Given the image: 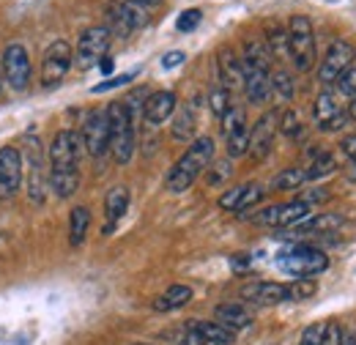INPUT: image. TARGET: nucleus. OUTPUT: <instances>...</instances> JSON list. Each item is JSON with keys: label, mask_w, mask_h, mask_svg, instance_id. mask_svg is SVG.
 I'll return each mask as SVG.
<instances>
[{"label": "nucleus", "mask_w": 356, "mask_h": 345, "mask_svg": "<svg viewBox=\"0 0 356 345\" xmlns=\"http://www.w3.org/2000/svg\"><path fill=\"white\" fill-rule=\"evenodd\" d=\"M354 52L356 49L351 47V42H346V39H334V42L329 44L323 61L318 63V83L326 88L334 86L337 77H340L348 66H354Z\"/></svg>", "instance_id": "9b49d317"}, {"label": "nucleus", "mask_w": 356, "mask_h": 345, "mask_svg": "<svg viewBox=\"0 0 356 345\" xmlns=\"http://www.w3.org/2000/svg\"><path fill=\"white\" fill-rule=\"evenodd\" d=\"M241 299H244V302L271 307V304L291 302V288H288V285H282V282L258 280V282H250V285H244V288H241Z\"/></svg>", "instance_id": "6ab92c4d"}, {"label": "nucleus", "mask_w": 356, "mask_h": 345, "mask_svg": "<svg viewBox=\"0 0 356 345\" xmlns=\"http://www.w3.org/2000/svg\"><path fill=\"white\" fill-rule=\"evenodd\" d=\"M192 302V288L189 285H170L165 294H159L151 307L156 310V312H176L181 307H186V304Z\"/></svg>", "instance_id": "393cba45"}, {"label": "nucleus", "mask_w": 356, "mask_h": 345, "mask_svg": "<svg viewBox=\"0 0 356 345\" xmlns=\"http://www.w3.org/2000/svg\"><path fill=\"white\" fill-rule=\"evenodd\" d=\"M321 335H323V323H310L302 337H299V345H321Z\"/></svg>", "instance_id": "58836bf2"}, {"label": "nucleus", "mask_w": 356, "mask_h": 345, "mask_svg": "<svg viewBox=\"0 0 356 345\" xmlns=\"http://www.w3.org/2000/svg\"><path fill=\"white\" fill-rule=\"evenodd\" d=\"M214 321L222 323L225 329H230V332L236 335V332H241V329H250L255 318H252V310H250L247 304L227 302V304H220V307L214 310Z\"/></svg>", "instance_id": "4be33fe9"}, {"label": "nucleus", "mask_w": 356, "mask_h": 345, "mask_svg": "<svg viewBox=\"0 0 356 345\" xmlns=\"http://www.w3.org/2000/svg\"><path fill=\"white\" fill-rule=\"evenodd\" d=\"M107 118H110V154L115 165H129L134 157V134H137L132 113L124 107V102H110Z\"/></svg>", "instance_id": "7ed1b4c3"}, {"label": "nucleus", "mask_w": 356, "mask_h": 345, "mask_svg": "<svg viewBox=\"0 0 356 345\" xmlns=\"http://www.w3.org/2000/svg\"><path fill=\"white\" fill-rule=\"evenodd\" d=\"M22 168H25V165H22ZM25 172H28V198H31V203L42 206L47 198L49 181H47V157L36 137L28 143V170Z\"/></svg>", "instance_id": "4468645a"}, {"label": "nucleus", "mask_w": 356, "mask_h": 345, "mask_svg": "<svg viewBox=\"0 0 356 345\" xmlns=\"http://www.w3.org/2000/svg\"><path fill=\"white\" fill-rule=\"evenodd\" d=\"M343 343V326L337 321L323 323V335H321V345H340Z\"/></svg>", "instance_id": "4c0bfd02"}, {"label": "nucleus", "mask_w": 356, "mask_h": 345, "mask_svg": "<svg viewBox=\"0 0 356 345\" xmlns=\"http://www.w3.org/2000/svg\"><path fill=\"white\" fill-rule=\"evenodd\" d=\"M176 118H173V140L178 143H186V140H192L195 137V127H197V110L192 107V104H186V107H181L173 113Z\"/></svg>", "instance_id": "bb28decb"}, {"label": "nucleus", "mask_w": 356, "mask_h": 345, "mask_svg": "<svg viewBox=\"0 0 356 345\" xmlns=\"http://www.w3.org/2000/svg\"><path fill=\"white\" fill-rule=\"evenodd\" d=\"M244 69V96L250 104H266L271 99V69H261V66H250L241 63Z\"/></svg>", "instance_id": "aec40b11"}, {"label": "nucleus", "mask_w": 356, "mask_h": 345, "mask_svg": "<svg viewBox=\"0 0 356 345\" xmlns=\"http://www.w3.org/2000/svg\"><path fill=\"white\" fill-rule=\"evenodd\" d=\"M340 345H356V335L354 332H343V343Z\"/></svg>", "instance_id": "a18cd8bd"}, {"label": "nucleus", "mask_w": 356, "mask_h": 345, "mask_svg": "<svg viewBox=\"0 0 356 345\" xmlns=\"http://www.w3.org/2000/svg\"><path fill=\"white\" fill-rule=\"evenodd\" d=\"M110 44H113V33L104 28V25H93L86 28L77 39V49H74V63L80 72H88L93 66H99L107 52H110Z\"/></svg>", "instance_id": "6e6552de"}, {"label": "nucleus", "mask_w": 356, "mask_h": 345, "mask_svg": "<svg viewBox=\"0 0 356 345\" xmlns=\"http://www.w3.org/2000/svg\"><path fill=\"white\" fill-rule=\"evenodd\" d=\"M72 66H74V49H72V44L63 42V39L52 42L47 47L44 61H42V86L44 88L60 86Z\"/></svg>", "instance_id": "9d476101"}, {"label": "nucleus", "mask_w": 356, "mask_h": 345, "mask_svg": "<svg viewBox=\"0 0 356 345\" xmlns=\"http://www.w3.org/2000/svg\"><path fill=\"white\" fill-rule=\"evenodd\" d=\"M104 14H107L104 28L113 36H121V39H129L134 31H140L148 22V11L137 0H110Z\"/></svg>", "instance_id": "39448f33"}, {"label": "nucleus", "mask_w": 356, "mask_h": 345, "mask_svg": "<svg viewBox=\"0 0 356 345\" xmlns=\"http://www.w3.org/2000/svg\"><path fill=\"white\" fill-rule=\"evenodd\" d=\"M137 3H140V6H145V8H148V6H159V3H162V0H137Z\"/></svg>", "instance_id": "09e8293b"}, {"label": "nucleus", "mask_w": 356, "mask_h": 345, "mask_svg": "<svg viewBox=\"0 0 356 345\" xmlns=\"http://www.w3.org/2000/svg\"><path fill=\"white\" fill-rule=\"evenodd\" d=\"M271 93H277V96L285 99V102H291V99L296 96V83H293V77H291L285 69L271 72Z\"/></svg>", "instance_id": "7c9ffc66"}, {"label": "nucleus", "mask_w": 356, "mask_h": 345, "mask_svg": "<svg viewBox=\"0 0 356 345\" xmlns=\"http://www.w3.org/2000/svg\"><path fill=\"white\" fill-rule=\"evenodd\" d=\"M312 115H315L318 127H321L323 131H337L351 121L348 113L337 104V96H334L332 90L318 93V99H315V104H312Z\"/></svg>", "instance_id": "f3484780"}, {"label": "nucleus", "mask_w": 356, "mask_h": 345, "mask_svg": "<svg viewBox=\"0 0 356 345\" xmlns=\"http://www.w3.org/2000/svg\"><path fill=\"white\" fill-rule=\"evenodd\" d=\"M277 131H282V134H285V137H291V140H302L305 127H302V121H299V115H296L293 110H285V113H280Z\"/></svg>", "instance_id": "2f4dec72"}, {"label": "nucleus", "mask_w": 356, "mask_h": 345, "mask_svg": "<svg viewBox=\"0 0 356 345\" xmlns=\"http://www.w3.org/2000/svg\"><path fill=\"white\" fill-rule=\"evenodd\" d=\"M346 178H348V181H356V162L354 159H348V165H346Z\"/></svg>", "instance_id": "c03bdc74"}, {"label": "nucleus", "mask_w": 356, "mask_h": 345, "mask_svg": "<svg viewBox=\"0 0 356 345\" xmlns=\"http://www.w3.org/2000/svg\"><path fill=\"white\" fill-rule=\"evenodd\" d=\"M220 124H222L227 159H241V157H247V148H250V127H247V113H244V107L233 104L222 118H220Z\"/></svg>", "instance_id": "1a4fd4ad"}, {"label": "nucleus", "mask_w": 356, "mask_h": 345, "mask_svg": "<svg viewBox=\"0 0 356 345\" xmlns=\"http://www.w3.org/2000/svg\"><path fill=\"white\" fill-rule=\"evenodd\" d=\"M200 19H203L200 8H186V11H181V17L176 19V28L181 33H189V31H195L200 25Z\"/></svg>", "instance_id": "c9c22d12"}, {"label": "nucleus", "mask_w": 356, "mask_h": 345, "mask_svg": "<svg viewBox=\"0 0 356 345\" xmlns=\"http://www.w3.org/2000/svg\"><path fill=\"white\" fill-rule=\"evenodd\" d=\"M132 345H145V343H132Z\"/></svg>", "instance_id": "3c124183"}, {"label": "nucleus", "mask_w": 356, "mask_h": 345, "mask_svg": "<svg viewBox=\"0 0 356 345\" xmlns=\"http://www.w3.org/2000/svg\"><path fill=\"white\" fill-rule=\"evenodd\" d=\"M176 110H178L176 93L173 90H156V93H148L145 102H143V121L151 124V127H159V124L170 121Z\"/></svg>", "instance_id": "a211bd4d"}, {"label": "nucleus", "mask_w": 356, "mask_h": 345, "mask_svg": "<svg viewBox=\"0 0 356 345\" xmlns=\"http://www.w3.org/2000/svg\"><path fill=\"white\" fill-rule=\"evenodd\" d=\"M0 93H3V74H0Z\"/></svg>", "instance_id": "8fccbe9b"}, {"label": "nucleus", "mask_w": 356, "mask_h": 345, "mask_svg": "<svg viewBox=\"0 0 356 345\" xmlns=\"http://www.w3.org/2000/svg\"><path fill=\"white\" fill-rule=\"evenodd\" d=\"M280 268L296 280H310L315 274L326 271L329 268V258L326 252H321L318 247H310V244H296L293 250L282 252L280 255Z\"/></svg>", "instance_id": "423d86ee"}, {"label": "nucleus", "mask_w": 356, "mask_h": 345, "mask_svg": "<svg viewBox=\"0 0 356 345\" xmlns=\"http://www.w3.org/2000/svg\"><path fill=\"white\" fill-rule=\"evenodd\" d=\"M80 140H83V148L88 151V157H93V159H102L104 154H110V118H107V110L88 113V118L83 121V129H80Z\"/></svg>", "instance_id": "f8f14e48"}, {"label": "nucleus", "mask_w": 356, "mask_h": 345, "mask_svg": "<svg viewBox=\"0 0 356 345\" xmlns=\"http://www.w3.org/2000/svg\"><path fill=\"white\" fill-rule=\"evenodd\" d=\"M90 227V211L86 206H74L69 214V244L72 247H83L88 239Z\"/></svg>", "instance_id": "a878e982"}, {"label": "nucleus", "mask_w": 356, "mask_h": 345, "mask_svg": "<svg viewBox=\"0 0 356 345\" xmlns=\"http://www.w3.org/2000/svg\"><path fill=\"white\" fill-rule=\"evenodd\" d=\"M277 121H280V113L268 110L264 113L255 127L250 129V148H247V157H252V162H264L271 148H274V137H277Z\"/></svg>", "instance_id": "dca6fc26"}, {"label": "nucleus", "mask_w": 356, "mask_h": 345, "mask_svg": "<svg viewBox=\"0 0 356 345\" xmlns=\"http://www.w3.org/2000/svg\"><path fill=\"white\" fill-rule=\"evenodd\" d=\"M310 206L305 200H291V203H280V206H268L258 216H252L258 225L268 227H299L310 219Z\"/></svg>", "instance_id": "ddd939ff"}, {"label": "nucleus", "mask_w": 356, "mask_h": 345, "mask_svg": "<svg viewBox=\"0 0 356 345\" xmlns=\"http://www.w3.org/2000/svg\"><path fill=\"white\" fill-rule=\"evenodd\" d=\"M99 66H102V72H104V74H110V72H113V58H104Z\"/></svg>", "instance_id": "49530a36"}, {"label": "nucleus", "mask_w": 356, "mask_h": 345, "mask_svg": "<svg viewBox=\"0 0 356 345\" xmlns=\"http://www.w3.org/2000/svg\"><path fill=\"white\" fill-rule=\"evenodd\" d=\"M354 58H356V52H354Z\"/></svg>", "instance_id": "603ef678"}, {"label": "nucleus", "mask_w": 356, "mask_h": 345, "mask_svg": "<svg viewBox=\"0 0 356 345\" xmlns=\"http://www.w3.org/2000/svg\"><path fill=\"white\" fill-rule=\"evenodd\" d=\"M348 102H351V104H348V110H346V113H348V118H351V121H356V96L354 99H348Z\"/></svg>", "instance_id": "de8ad7c7"}, {"label": "nucleus", "mask_w": 356, "mask_h": 345, "mask_svg": "<svg viewBox=\"0 0 356 345\" xmlns=\"http://www.w3.org/2000/svg\"><path fill=\"white\" fill-rule=\"evenodd\" d=\"M334 170H337L334 157H332L329 151L318 148V151H312V162H310V168H305V175H307V181H318V178L332 175Z\"/></svg>", "instance_id": "cd10ccee"}, {"label": "nucleus", "mask_w": 356, "mask_h": 345, "mask_svg": "<svg viewBox=\"0 0 356 345\" xmlns=\"http://www.w3.org/2000/svg\"><path fill=\"white\" fill-rule=\"evenodd\" d=\"M326 198H329V192H323V189H310V195H305V198H299V200H305L307 206H312V203L326 200Z\"/></svg>", "instance_id": "37998d69"}, {"label": "nucleus", "mask_w": 356, "mask_h": 345, "mask_svg": "<svg viewBox=\"0 0 356 345\" xmlns=\"http://www.w3.org/2000/svg\"><path fill=\"white\" fill-rule=\"evenodd\" d=\"M129 209V189L127 186H113L104 198V216H107V225H104V236L115 230V225L124 219Z\"/></svg>", "instance_id": "5701e85b"}, {"label": "nucleus", "mask_w": 356, "mask_h": 345, "mask_svg": "<svg viewBox=\"0 0 356 345\" xmlns=\"http://www.w3.org/2000/svg\"><path fill=\"white\" fill-rule=\"evenodd\" d=\"M214 162V140L211 137H197L189 143V148L181 154L176 165L168 170L165 175V189L173 192V195H181L186 192L203 172L206 168Z\"/></svg>", "instance_id": "f03ea898"}, {"label": "nucleus", "mask_w": 356, "mask_h": 345, "mask_svg": "<svg viewBox=\"0 0 356 345\" xmlns=\"http://www.w3.org/2000/svg\"><path fill=\"white\" fill-rule=\"evenodd\" d=\"M340 148H343V154H346L348 159H354V162H356V134L343 137V140H340Z\"/></svg>", "instance_id": "a19ab883"}, {"label": "nucleus", "mask_w": 356, "mask_h": 345, "mask_svg": "<svg viewBox=\"0 0 356 345\" xmlns=\"http://www.w3.org/2000/svg\"><path fill=\"white\" fill-rule=\"evenodd\" d=\"M206 184L209 186H222L225 181L233 175V165H230V159H220V162H211L209 168H206Z\"/></svg>", "instance_id": "473e14b6"}, {"label": "nucleus", "mask_w": 356, "mask_h": 345, "mask_svg": "<svg viewBox=\"0 0 356 345\" xmlns=\"http://www.w3.org/2000/svg\"><path fill=\"white\" fill-rule=\"evenodd\" d=\"M266 49L271 61H291V47H288V31L282 28H268L266 33Z\"/></svg>", "instance_id": "c85d7f7f"}, {"label": "nucleus", "mask_w": 356, "mask_h": 345, "mask_svg": "<svg viewBox=\"0 0 356 345\" xmlns=\"http://www.w3.org/2000/svg\"><path fill=\"white\" fill-rule=\"evenodd\" d=\"M186 323L203 340V345H233V340H236V335L217 321H186Z\"/></svg>", "instance_id": "b1692460"}, {"label": "nucleus", "mask_w": 356, "mask_h": 345, "mask_svg": "<svg viewBox=\"0 0 356 345\" xmlns=\"http://www.w3.org/2000/svg\"><path fill=\"white\" fill-rule=\"evenodd\" d=\"M184 58H186L184 52H168V55L162 58V66H165V69H173V66H178Z\"/></svg>", "instance_id": "79ce46f5"}, {"label": "nucleus", "mask_w": 356, "mask_h": 345, "mask_svg": "<svg viewBox=\"0 0 356 345\" xmlns=\"http://www.w3.org/2000/svg\"><path fill=\"white\" fill-rule=\"evenodd\" d=\"M233 93L230 90H225L222 86H217L211 93H209V107H211V113L217 115V118H222L225 113L233 107V99H230Z\"/></svg>", "instance_id": "72a5a7b5"}, {"label": "nucleus", "mask_w": 356, "mask_h": 345, "mask_svg": "<svg viewBox=\"0 0 356 345\" xmlns=\"http://www.w3.org/2000/svg\"><path fill=\"white\" fill-rule=\"evenodd\" d=\"M132 80H134V72H129V74H121V77H113V80H107V83H102V86L93 88V93H104V90L121 88L124 83H132Z\"/></svg>", "instance_id": "ea45409f"}, {"label": "nucleus", "mask_w": 356, "mask_h": 345, "mask_svg": "<svg viewBox=\"0 0 356 345\" xmlns=\"http://www.w3.org/2000/svg\"><path fill=\"white\" fill-rule=\"evenodd\" d=\"M22 151L17 145H3L0 148V198L8 200L19 192V184H22Z\"/></svg>", "instance_id": "2eb2a0df"}, {"label": "nucleus", "mask_w": 356, "mask_h": 345, "mask_svg": "<svg viewBox=\"0 0 356 345\" xmlns=\"http://www.w3.org/2000/svg\"><path fill=\"white\" fill-rule=\"evenodd\" d=\"M80 154H83V140L74 129L55 131V137L49 140L47 181L60 200H69L80 189Z\"/></svg>", "instance_id": "f257e3e1"}, {"label": "nucleus", "mask_w": 356, "mask_h": 345, "mask_svg": "<svg viewBox=\"0 0 356 345\" xmlns=\"http://www.w3.org/2000/svg\"><path fill=\"white\" fill-rule=\"evenodd\" d=\"M334 88H337V93H340V96L354 99V96H356V66H348V69H346V72L337 77Z\"/></svg>", "instance_id": "f704fd0d"}, {"label": "nucleus", "mask_w": 356, "mask_h": 345, "mask_svg": "<svg viewBox=\"0 0 356 345\" xmlns=\"http://www.w3.org/2000/svg\"><path fill=\"white\" fill-rule=\"evenodd\" d=\"M288 288H291V302H305V299H310L312 294H315V282L312 280H296Z\"/></svg>", "instance_id": "e433bc0d"}, {"label": "nucleus", "mask_w": 356, "mask_h": 345, "mask_svg": "<svg viewBox=\"0 0 356 345\" xmlns=\"http://www.w3.org/2000/svg\"><path fill=\"white\" fill-rule=\"evenodd\" d=\"M217 74H220V86L230 93L244 88V69H241V58L236 55V49L222 47L217 52Z\"/></svg>", "instance_id": "412c9836"}, {"label": "nucleus", "mask_w": 356, "mask_h": 345, "mask_svg": "<svg viewBox=\"0 0 356 345\" xmlns=\"http://www.w3.org/2000/svg\"><path fill=\"white\" fill-rule=\"evenodd\" d=\"M0 74H3V86H8L11 90H17V93L28 90V86H31V55L19 42L3 47Z\"/></svg>", "instance_id": "0eeeda50"}, {"label": "nucleus", "mask_w": 356, "mask_h": 345, "mask_svg": "<svg viewBox=\"0 0 356 345\" xmlns=\"http://www.w3.org/2000/svg\"><path fill=\"white\" fill-rule=\"evenodd\" d=\"M288 47H291V61L299 72H310L318 61L315 55V31H312L310 17L293 14L288 22Z\"/></svg>", "instance_id": "20e7f679"}, {"label": "nucleus", "mask_w": 356, "mask_h": 345, "mask_svg": "<svg viewBox=\"0 0 356 345\" xmlns=\"http://www.w3.org/2000/svg\"><path fill=\"white\" fill-rule=\"evenodd\" d=\"M305 181H307L305 168H285V170H280L271 178V189H277V192H291V189H299Z\"/></svg>", "instance_id": "c756f323"}]
</instances>
